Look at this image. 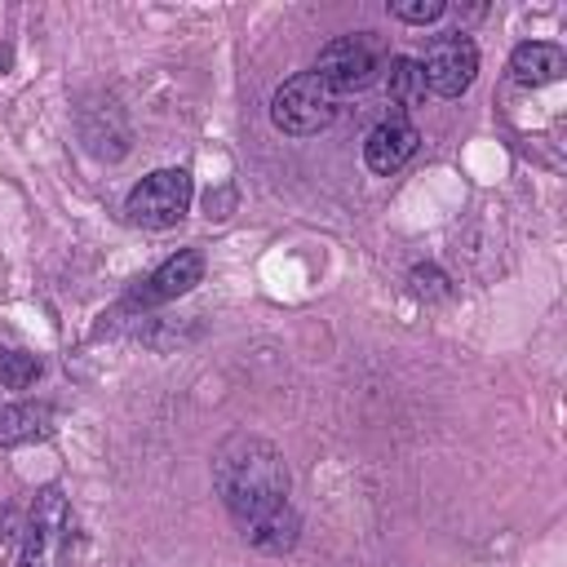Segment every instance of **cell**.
Segmentation results:
<instances>
[{
	"mask_svg": "<svg viewBox=\"0 0 567 567\" xmlns=\"http://www.w3.org/2000/svg\"><path fill=\"white\" fill-rule=\"evenodd\" d=\"M213 487H217L226 514L239 527H248V523L275 514L279 505H288L292 474H288L284 452L270 439L239 430L213 452Z\"/></svg>",
	"mask_w": 567,
	"mask_h": 567,
	"instance_id": "1",
	"label": "cell"
},
{
	"mask_svg": "<svg viewBox=\"0 0 567 567\" xmlns=\"http://www.w3.org/2000/svg\"><path fill=\"white\" fill-rule=\"evenodd\" d=\"M270 120L288 137H310L337 120V93L315 71L288 75L270 97Z\"/></svg>",
	"mask_w": 567,
	"mask_h": 567,
	"instance_id": "2",
	"label": "cell"
},
{
	"mask_svg": "<svg viewBox=\"0 0 567 567\" xmlns=\"http://www.w3.org/2000/svg\"><path fill=\"white\" fill-rule=\"evenodd\" d=\"M190 195H195V186H190V173H186V168H155V173H146V177L128 190L124 213H128L133 226L164 230V226H177V221L186 217Z\"/></svg>",
	"mask_w": 567,
	"mask_h": 567,
	"instance_id": "3",
	"label": "cell"
},
{
	"mask_svg": "<svg viewBox=\"0 0 567 567\" xmlns=\"http://www.w3.org/2000/svg\"><path fill=\"white\" fill-rule=\"evenodd\" d=\"M381 66H385V58H381L377 40L368 31H354V35H337L319 49L315 75L341 97V93H363L381 75Z\"/></svg>",
	"mask_w": 567,
	"mask_h": 567,
	"instance_id": "4",
	"label": "cell"
},
{
	"mask_svg": "<svg viewBox=\"0 0 567 567\" xmlns=\"http://www.w3.org/2000/svg\"><path fill=\"white\" fill-rule=\"evenodd\" d=\"M71 536H75V518H71V505L62 501V492L58 487L40 492V501L31 505L18 567H58L71 554Z\"/></svg>",
	"mask_w": 567,
	"mask_h": 567,
	"instance_id": "5",
	"label": "cell"
},
{
	"mask_svg": "<svg viewBox=\"0 0 567 567\" xmlns=\"http://www.w3.org/2000/svg\"><path fill=\"white\" fill-rule=\"evenodd\" d=\"M425 93H439V97H461L474 75H478V49L470 35L461 31H447V35H434L430 49H425Z\"/></svg>",
	"mask_w": 567,
	"mask_h": 567,
	"instance_id": "6",
	"label": "cell"
},
{
	"mask_svg": "<svg viewBox=\"0 0 567 567\" xmlns=\"http://www.w3.org/2000/svg\"><path fill=\"white\" fill-rule=\"evenodd\" d=\"M204 279V252L199 248H182L173 257H164L128 297V306H159L173 297H186L195 284Z\"/></svg>",
	"mask_w": 567,
	"mask_h": 567,
	"instance_id": "7",
	"label": "cell"
},
{
	"mask_svg": "<svg viewBox=\"0 0 567 567\" xmlns=\"http://www.w3.org/2000/svg\"><path fill=\"white\" fill-rule=\"evenodd\" d=\"M416 142H421L416 124H412L403 111H394V115H385V120H377V124L368 128V137H363V159H368L372 173L390 177V173H399V168L416 155Z\"/></svg>",
	"mask_w": 567,
	"mask_h": 567,
	"instance_id": "8",
	"label": "cell"
},
{
	"mask_svg": "<svg viewBox=\"0 0 567 567\" xmlns=\"http://www.w3.org/2000/svg\"><path fill=\"white\" fill-rule=\"evenodd\" d=\"M567 71V53L558 44H545V40H527L509 53V75L527 89H540V84H554L563 80Z\"/></svg>",
	"mask_w": 567,
	"mask_h": 567,
	"instance_id": "9",
	"label": "cell"
},
{
	"mask_svg": "<svg viewBox=\"0 0 567 567\" xmlns=\"http://www.w3.org/2000/svg\"><path fill=\"white\" fill-rule=\"evenodd\" d=\"M239 532H244V540H248L252 549H261V554H288V549L297 545L301 518H297L292 505H279L275 514H266V518H257V523H248V527H239Z\"/></svg>",
	"mask_w": 567,
	"mask_h": 567,
	"instance_id": "10",
	"label": "cell"
},
{
	"mask_svg": "<svg viewBox=\"0 0 567 567\" xmlns=\"http://www.w3.org/2000/svg\"><path fill=\"white\" fill-rule=\"evenodd\" d=\"M49 408L44 403H9L0 408V447H18L49 434Z\"/></svg>",
	"mask_w": 567,
	"mask_h": 567,
	"instance_id": "11",
	"label": "cell"
},
{
	"mask_svg": "<svg viewBox=\"0 0 567 567\" xmlns=\"http://www.w3.org/2000/svg\"><path fill=\"white\" fill-rule=\"evenodd\" d=\"M381 71H385L381 80H385V93H390V102H394V106H403V111H408V106L425 102V71H421V62H416V58H403V53H399V58H390Z\"/></svg>",
	"mask_w": 567,
	"mask_h": 567,
	"instance_id": "12",
	"label": "cell"
},
{
	"mask_svg": "<svg viewBox=\"0 0 567 567\" xmlns=\"http://www.w3.org/2000/svg\"><path fill=\"white\" fill-rule=\"evenodd\" d=\"M35 377H40V359H35V354H27V350L0 354V381H4L9 390H27Z\"/></svg>",
	"mask_w": 567,
	"mask_h": 567,
	"instance_id": "13",
	"label": "cell"
},
{
	"mask_svg": "<svg viewBox=\"0 0 567 567\" xmlns=\"http://www.w3.org/2000/svg\"><path fill=\"white\" fill-rule=\"evenodd\" d=\"M390 13L403 18V22H439L447 13V4L443 0H394Z\"/></svg>",
	"mask_w": 567,
	"mask_h": 567,
	"instance_id": "14",
	"label": "cell"
},
{
	"mask_svg": "<svg viewBox=\"0 0 567 567\" xmlns=\"http://www.w3.org/2000/svg\"><path fill=\"white\" fill-rule=\"evenodd\" d=\"M13 532H18V514H13V505H9V501H0V545H4Z\"/></svg>",
	"mask_w": 567,
	"mask_h": 567,
	"instance_id": "15",
	"label": "cell"
}]
</instances>
